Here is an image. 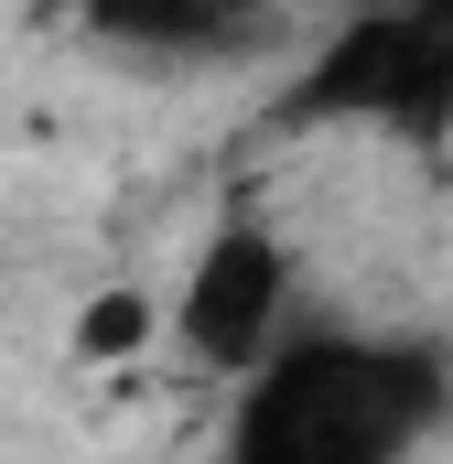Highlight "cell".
<instances>
[{"label": "cell", "mask_w": 453, "mask_h": 464, "mask_svg": "<svg viewBox=\"0 0 453 464\" xmlns=\"http://www.w3.org/2000/svg\"><path fill=\"white\" fill-rule=\"evenodd\" d=\"M443 421V356L378 335H292L237 378L217 464H410Z\"/></svg>", "instance_id": "1"}, {"label": "cell", "mask_w": 453, "mask_h": 464, "mask_svg": "<svg viewBox=\"0 0 453 464\" xmlns=\"http://www.w3.org/2000/svg\"><path fill=\"white\" fill-rule=\"evenodd\" d=\"M292 119H367V130H443L453 119V22L400 0V11H356L335 44L303 65Z\"/></svg>", "instance_id": "2"}, {"label": "cell", "mask_w": 453, "mask_h": 464, "mask_svg": "<svg viewBox=\"0 0 453 464\" xmlns=\"http://www.w3.org/2000/svg\"><path fill=\"white\" fill-rule=\"evenodd\" d=\"M281 324H292V248L259 227V217H226L195 248L184 292H173V335H184V356L206 378H259L270 356L292 346Z\"/></svg>", "instance_id": "3"}, {"label": "cell", "mask_w": 453, "mask_h": 464, "mask_svg": "<svg viewBox=\"0 0 453 464\" xmlns=\"http://www.w3.org/2000/svg\"><path fill=\"white\" fill-rule=\"evenodd\" d=\"M248 11L259 0H76V22L98 44H130V54H195V44H217Z\"/></svg>", "instance_id": "4"}, {"label": "cell", "mask_w": 453, "mask_h": 464, "mask_svg": "<svg viewBox=\"0 0 453 464\" xmlns=\"http://www.w3.org/2000/svg\"><path fill=\"white\" fill-rule=\"evenodd\" d=\"M162 335V303L151 292H87V314H76V367H130V356H151Z\"/></svg>", "instance_id": "5"}, {"label": "cell", "mask_w": 453, "mask_h": 464, "mask_svg": "<svg viewBox=\"0 0 453 464\" xmlns=\"http://www.w3.org/2000/svg\"><path fill=\"white\" fill-rule=\"evenodd\" d=\"M421 11H453V0H421Z\"/></svg>", "instance_id": "6"}]
</instances>
